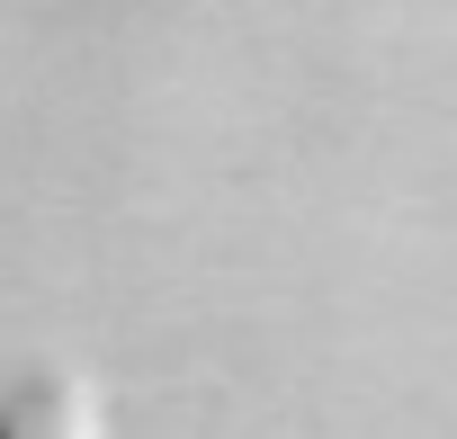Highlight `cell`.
<instances>
[{"label":"cell","mask_w":457,"mask_h":439,"mask_svg":"<svg viewBox=\"0 0 457 439\" xmlns=\"http://www.w3.org/2000/svg\"><path fill=\"white\" fill-rule=\"evenodd\" d=\"M0 439H108V394L81 368H37L0 394Z\"/></svg>","instance_id":"6da1fadb"}]
</instances>
